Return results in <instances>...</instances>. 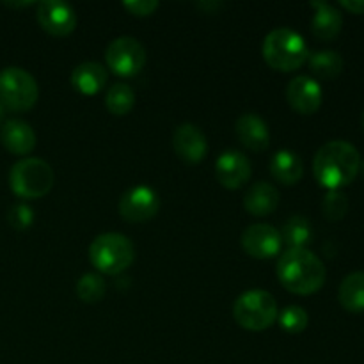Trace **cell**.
Wrapping results in <instances>:
<instances>
[{
  "label": "cell",
  "instance_id": "obj_1",
  "mask_svg": "<svg viewBox=\"0 0 364 364\" xmlns=\"http://www.w3.org/2000/svg\"><path fill=\"white\" fill-rule=\"evenodd\" d=\"M361 155L348 141H329L313 159V174L327 191H341L358 178Z\"/></svg>",
  "mask_w": 364,
  "mask_h": 364
},
{
  "label": "cell",
  "instance_id": "obj_2",
  "mask_svg": "<svg viewBox=\"0 0 364 364\" xmlns=\"http://www.w3.org/2000/svg\"><path fill=\"white\" fill-rule=\"evenodd\" d=\"M326 265L308 249H288L277 262V279L288 291L311 295L326 283Z\"/></svg>",
  "mask_w": 364,
  "mask_h": 364
},
{
  "label": "cell",
  "instance_id": "obj_3",
  "mask_svg": "<svg viewBox=\"0 0 364 364\" xmlns=\"http://www.w3.org/2000/svg\"><path fill=\"white\" fill-rule=\"evenodd\" d=\"M263 59L277 71H295L308 60L309 50L304 38L290 27H277L263 41Z\"/></svg>",
  "mask_w": 364,
  "mask_h": 364
},
{
  "label": "cell",
  "instance_id": "obj_4",
  "mask_svg": "<svg viewBox=\"0 0 364 364\" xmlns=\"http://www.w3.org/2000/svg\"><path fill=\"white\" fill-rule=\"evenodd\" d=\"M134 244L130 238L119 233L98 235L89 247V259L92 267L110 276L127 270L134 263Z\"/></svg>",
  "mask_w": 364,
  "mask_h": 364
},
{
  "label": "cell",
  "instance_id": "obj_5",
  "mask_svg": "<svg viewBox=\"0 0 364 364\" xmlns=\"http://www.w3.org/2000/svg\"><path fill=\"white\" fill-rule=\"evenodd\" d=\"M53 171L41 159H21L11 167L9 187L18 198L39 199L53 187Z\"/></svg>",
  "mask_w": 364,
  "mask_h": 364
},
{
  "label": "cell",
  "instance_id": "obj_6",
  "mask_svg": "<svg viewBox=\"0 0 364 364\" xmlns=\"http://www.w3.org/2000/svg\"><path fill=\"white\" fill-rule=\"evenodd\" d=\"M277 302L265 290H249L242 294L233 304L235 322L245 331H265L277 320Z\"/></svg>",
  "mask_w": 364,
  "mask_h": 364
},
{
  "label": "cell",
  "instance_id": "obj_7",
  "mask_svg": "<svg viewBox=\"0 0 364 364\" xmlns=\"http://www.w3.org/2000/svg\"><path fill=\"white\" fill-rule=\"evenodd\" d=\"M38 98V82L28 71L14 66L0 71V103L4 109L23 112L32 109Z\"/></svg>",
  "mask_w": 364,
  "mask_h": 364
},
{
  "label": "cell",
  "instance_id": "obj_8",
  "mask_svg": "<svg viewBox=\"0 0 364 364\" xmlns=\"http://www.w3.org/2000/svg\"><path fill=\"white\" fill-rule=\"evenodd\" d=\"M105 60L119 77H135L146 64V50L139 39L123 36L107 46Z\"/></svg>",
  "mask_w": 364,
  "mask_h": 364
},
{
  "label": "cell",
  "instance_id": "obj_9",
  "mask_svg": "<svg viewBox=\"0 0 364 364\" xmlns=\"http://www.w3.org/2000/svg\"><path fill=\"white\" fill-rule=\"evenodd\" d=\"M160 199L153 188L137 185L124 192L119 199V213L127 223H146L159 213Z\"/></svg>",
  "mask_w": 364,
  "mask_h": 364
},
{
  "label": "cell",
  "instance_id": "obj_10",
  "mask_svg": "<svg viewBox=\"0 0 364 364\" xmlns=\"http://www.w3.org/2000/svg\"><path fill=\"white\" fill-rule=\"evenodd\" d=\"M38 23L48 34L55 38L70 36L77 27V13L68 2L60 0H45L38 4Z\"/></svg>",
  "mask_w": 364,
  "mask_h": 364
},
{
  "label": "cell",
  "instance_id": "obj_11",
  "mask_svg": "<svg viewBox=\"0 0 364 364\" xmlns=\"http://www.w3.org/2000/svg\"><path fill=\"white\" fill-rule=\"evenodd\" d=\"M240 242L244 251L256 259L274 258L279 255L283 245L279 231L270 224H255L245 228Z\"/></svg>",
  "mask_w": 364,
  "mask_h": 364
},
{
  "label": "cell",
  "instance_id": "obj_12",
  "mask_svg": "<svg viewBox=\"0 0 364 364\" xmlns=\"http://www.w3.org/2000/svg\"><path fill=\"white\" fill-rule=\"evenodd\" d=\"M287 98L291 109L302 116H311L322 105L323 92L315 78L309 75H299L288 84Z\"/></svg>",
  "mask_w": 364,
  "mask_h": 364
},
{
  "label": "cell",
  "instance_id": "obj_13",
  "mask_svg": "<svg viewBox=\"0 0 364 364\" xmlns=\"http://www.w3.org/2000/svg\"><path fill=\"white\" fill-rule=\"evenodd\" d=\"M252 174L251 160L240 151H224L215 162V176L223 187L230 191L244 187Z\"/></svg>",
  "mask_w": 364,
  "mask_h": 364
},
{
  "label": "cell",
  "instance_id": "obj_14",
  "mask_svg": "<svg viewBox=\"0 0 364 364\" xmlns=\"http://www.w3.org/2000/svg\"><path fill=\"white\" fill-rule=\"evenodd\" d=\"M173 148L185 162L199 164L206 156L208 142H206L205 134L196 124L183 123L174 130Z\"/></svg>",
  "mask_w": 364,
  "mask_h": 364
},
{
  "label": "cell",
  "instance_id": "obj_15",
  "mask_svg": "<svg viewBox=\"0 0 364 364\" xmlns=\"http://www.w3.org/2000/svg\"><path fill=\"white\" fill-rule=\"evenodd\" d=\"M237 135L242 144L247 149L256 153H262L269 148L270 144V132L269 124L258 116V114H242L237 119Z\"/></svg>",
  "mask_w": 364,
  "mask_h": 364
},
{
  "label": "cell",
  "instance_id": "obj_16",
  "mask_svg": "<svg viewBox=\"0 0 364 364\" xmlns=\"http://www.w3.org/2000/svg\"><path fill=\"white\" fill-rule=\"evenodd\" d=\"M2 146L13 155H28L36 148V132L25 121H6L0 128Z\"/></svg>",
  "mask_w": 364,
  "mask_h": 364
},
{
  "label": "cell",
  "instance_id": "obj_17",
  "mask_svg": "<svg viewBox=\"0 0 364 364\" xmlns=\"http://www.w3.org/2000/svg\"><path fill=\"white\" fill-rule=\"evenodd\" d=\"M311 7L315 9V16L311 20L313 36H316L322 41H331V39L336 38L343 27L341 11L333 4L320 2V0L311 2Z\"/></svg>",
  "mask_w": 364,
  "mask_h": 364
},
{
  "label": "cell",
  "instance_id": "obj_18",
  "mask_svg": "<svg viewBox=\"0 0 364 364\" xmlns=\"http://www.w3.org/2000/svg\"><path fill=\"white\" fill-rule=\"evenodd\" d=\"M279 191L274 185L259 181L255 183L244 196V208L247 210L251 215L265 217L276 212L279 206Z\"/></svg>",
  "mask_w": 364,
  "mask_h": 364
},
{
  "label": "cell",
  "instance_id": "obj_19",
  "mask_svg": "<svg viewBox=\"0 0 364 364\" xmlns=\"http://www.w3.org/2000/svg\"><path fill=\"white\" fill-rule=\"evenodd\" d=\"M270 174L281 185L294 187L304 174V164L297 153L290 151V149H281L270 160Z\"/></svg>",
  "mask_w": 364,
  "mask_h": 364
},
{
  "label": "cell",
  "instance_id": "obj_20",
  "mask_svg": "<svg viewBox=\"0 0 364 364\" xmlns=\"http://www.w3.org/2000/svg\"><path fill=\"white\" fill-rule=\"evenodd\" d=\"M107 78H109V73L105 68L100 63L89 60L75 68L71 73V85L82 95H96L105 87Z\"/></svg>",
  "mask_w": 364,
  "mask_h": 364
},
{
  "label": "cell",
  "instance_id": "obj_21",
  "mask_svg": "<svg viewBox=\"0 0 364 364\" xmlns=\"http://www.w3.org/2000/svg\"><path fill=\"white\" fill-rule=\"evenodd\" d=\"M338 301L345 311L352 315L364 313V270L352 272L338 288Z\"/></svg>",
  "mask_w": 364,
  "mask_h": 364
},
{
  "label": "cell",
  "instance_id": "obj_22",
  "mask_svg": "<svg viewBox=\"0 0 364 364\" xmlns=\"http://www.w3.org/2000/svg\"><path fill=\"white\" fill-rule=\"evenodd\" d=\"M281 242L288 245V249H306L311 242L313 230L311 223L302 215H294L284 223L279 231Z\"/></svg>",
  "mask_w": 364,
  "mask_h": 364
},
{
  "label": "cell",
  "instance_id": "obj_23",
  "mask_svg": "<svg viewBox=\"0 0 364 364\" xmlns=\"http://www.w3.org/2000/svg\"><path fill=\"white\" fill-rule=\"evenodd\" d=\"M309 68H311L313 75L323 80H333V78L340 77L343 71V57L334 50H320V52L311 53L308 57Z\"/></svg>",
  "mask_w": 364,
  "mask_h": 364
},
{
  "label": "cell",
  "instance_id": "obj_24",
  "mask_svg": "<svg viewBox=\"0 0 364 364\" xmlns=\"http://www.w3.org/2000/svg\"><path fill=\"white\" fill-rule=\"evenodd\" d=\"M105 105L114 116H127L135 105V92L127 84H114L107 91Z\"/></svg>",
  "mask_w": 364,
  "mask_h": 364
},
{
  "label": "cell",
  "instance_id": "obj_25",
  "mask_svg": "<svg viewBox=\"0 0 364 364\" xmlns=\"http://www.w3.org/2000/svg\"><path fill=\"white\" fill-rule=\"evenodd\" d=\"M105 281L98 274H85L77 283V295L85 304H96L105 297Z\"/></svg>",
  "mask_w": 364,
  "mask_h": 364
},
{
  "label": "cell",
  "instance_id": "obj_26",
  "mask_svg": "<svg viewBox=\"0 0 364 364\" xmlns=\"http://www.w3.org/2000/svg\"><path fill=\"white\" fill-rule=\"evenodd\" d=\"M348 212V198L341 191H329L322 199V213L327 220L336 223Z\"/></svg>",
  "mask_w": 364,
  "mask_h": 364
},
{
  "label": "cell",
  "instance_id": "obj_27",
  "mask_svg": "<svg viewBox=\"0 0 364 364\" xmlns=\"http://www.w3.org/2000/svg\"><path fill=\"white\" fill-rule=\"evenodd\" d=\"M277 320H279V326L290 334L302 333L309 323L308 313L301 306H288V308H284L277 315Z\"/></svg>",
  "mask_w": 364,
  "mask_h": 364
},
{
  "label": "cell",
  "instance_id": "obj_28",
  "mask_svg": "<svg viewBox=\"0 0 364 364\" xmlns=\"http://www.w3.org/2000/svg\"><path fill=\"white\" fill-rule=\"evenodd\" d=\"M7 223L18 231L28 230L34 223V212H32L31 206L18 203V205L11 206V210L7 212Z\"/></svg>",
  "mask_w": 364,
  "mask_h": 364
},
{
  "label": "cell",
  "instance_id": "obj_29",
  "mask_svg": "<svg viewBox=\"0 0 364 364\" xmlns=\"http://www.w3.org/2000/svg\"><path fill=\"white\" fill-rule=\"evenodd\" d=\"M123 7L134 16H149L159 9L156 0H132V2H123Z\"/></svg>",
  "mask_w": 364,
  "mask_h": 364
},
{
  "label": "cell",
  "instance_id": "obj_30",
  "mask_svg": "<svg viewBox=\"0 0 364 364\" xmlns=\"http://www.w3.org/2000/svg\"><path fill=\"white\" fill-rule=\"evenodd\" d=\"M340 6L352 14H364V0H341Z\"/></svg>",
  "mask_w": 364,
  "mask_h": 364
},
{
  "label": "cell",
  "instance_id": "obj_31",
  "mask_svg": "<svg viewBox=\"0 0 364 364\" xmlns=\"http://www.w3.org/2000/svg\"><path fill=\"white\" fill-rule=\"evenodd\" d=\"M32 4L34 2H18V4H14V2H6V6H9V7H27V6H32Z\"/></svg>",
  "mask_w": 364,
  "mask_h": 364
},
{
  "label": "cell",
  "instance_id": "obj_32",
  "mask_svg": "<svg viewBox=\"0 0 364 364\" xmlns=\"http://www.w3.org/2000/svg\"><path fill=\"white\" fill-rule=\"evenodd\" d=\"M4 116H6V109H4V105H2V103H0V124H2Z\"/></svg>",
  "mask_w": 364,
  "mask_h": 364
},
{
  "label": "cell",
  "instance_id": "obj_33",
  "mask_svg": "<svg viewBox=\"0 0 364 364\" xmlns=\"http://www.w3.org/2000/svg\"><path fill=\"white\" fill-rule=\"evenodd\" d=\"M361 124H363V130H364V110H363V116H361Z\"/></svg>",
  "mask_w": 364,
  "mask_h": 364
},
{
  "label": "cell",
  "instance_id": "obj_34",
  "mask_svg": "<svg viewBox=\"0 0 364 364\" xmlns=\"http://www.w3.org/2000/svg\"><path fill=\"white\" fill-rule=\"evenodd\" d=\"M363 171H364V167H363Z\"/></svg>",
  "mask_w": 364,
  "mask_h": 364
}]
</instances>
